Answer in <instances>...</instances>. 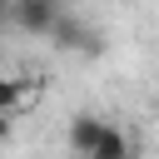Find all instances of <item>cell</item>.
Wrapping results in <instances>:
<instances>
[{
	"instance_id": "obj_2",
	"label": "cell",
	"mask_w": 159,
	"mask_h": 159,
	"mask_svg": "<svg viewBox=\"0 0 159 159\" xmlns=\"http://www.w3.org/2000/svg\"><path fill=\"white\" fill-rule=\"evenodd\" d=\"M99 134H104V119H99V114H75V119H70V129H65V139H70V149H75L80 159H89V154H94Z\"/></svg>"
},
{
	"instance_id": "obj_6",
	"label": "cell",
	"mask_w": 159,
	"mask_h": 159,
	"mask_svg": "<svg viewBox=\"0 0 159 159\" xmlns=\"http://www.w3.org/2000/svg\"><path fill=\"white\" fill-rule=\"evenodd\" d=\"M10 25V0H0V30Z\"/></svg>"
},
{
	"instance_id": "obj_5",
	"label": "cell",
	"mask_w": 159,
	"mask_h": 159,
	"mask_svg": "<svg viewBox=\"0 0 159 159\" xmlns=\"http://www.w3.org/2000/svg\"><path fill=\"white\" fill-rule=\"evenodd\" d=\"M10 129H15V114H0V144L10 139Z\"/></svg>"
},
{
	"instance_id": "obj_4",
	"label": "cell",
	"mask_w": 159,
	"mask_h": 159,
	"mask_svg": "<svg viewBox=\"0 0 159 159\" xmlns=\"http://www.w3.org/2000/svg\"><path fill=\"white\" fill-rule=\"evenodd\" d=\"M30 94H35V84H25V80H15V75H0V114H15Z\"/></svg>"
},
{
	"instance_id": "obj_1",
	"label": "cell",
	"mask_w": 159,
	"mask_h": 159,
	"mask_svg": "<svg viewBox=\"0 0 159 159\" xmlns=\"http://www.w3.org/2000/svg\"><path fill=\"white\" fill-rule=\"evenodd\" d=\"M60 20H65L60 15V0H10V25H20L25 35L50 40Z\"/></svg>"
},
{
	"instance_id": "obj_3",
	"label": "cell",
	"mask_w": 159,
	"mask_h": 159,
	"mask_svg": "<svg viewBox=\"0 0 159 159\" xmlns=\"http://www.w3.org/2000/svg\"><path fill=\"white\" fill-rule=\"evenodd\" d=\"M89 159H134V139H129V129L104 124V134H99V144H94Z\"/></svg>"
}]
</instances>
